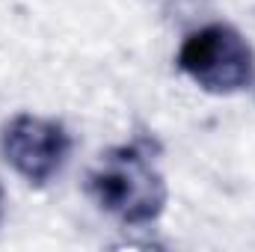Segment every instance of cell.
Listing matches in <instances>:
<instances>
[{
  "label": "cell",
  "mask_w": 255,
  "mask_h": 252,
  "mask_svg": "<svg viewBox=\"0 0 255 252\" xmlns=\"http://www.w3.org/2000/svg\"><path fill=\"white\" fill-rule=\"evenodd\" d=\"M86 190L95 205L125 226H148L166 205V181L142 145H119L98 157Z\"/></svg>",
  "instance_id": "1"
},
{
  "label": "cell",
  "mask_w": 255,
  "mask_h": 252,
  "mask_svg": "<svg viewBox=\"0 0 255 252\" xmlns=\"http://www.w3.org/2000/svg\"><path fill=\"white\" fill-rule=\"evenodd\" d=\"M178 68L214 95H235L255 86V51L232 24H208L187 33L178 48Z\"/></svg>",
  "instance_id": "2"
},
{
  "label": "cell",
  "mask_w": 255,
  "mask_h": 252,
  "mask_svg": "<svg viewBox=\"0 0 255 252\" xmlns=\"http://www.w3.org/2000/svg\"><path fill=\"white\" fill-rule=\"evenodd\" d=\"M0 154L27 184H48L63 172L71 136L57 119L18 113L0 130Z\"/></svg>",
  "instance_id": "3"
},
{
  "label": "cell",
  "mask_w": 255,
  "mask_h": 252,
  "mask_svg": "<svg viewBox=\"0 0 255 252\" xmlns=\"http://www.w3.org/2000/svg\"><path fill=\"white\" fill-rule=\"evenodd\" d=\"M0 220H3V187H0Z\"/></svg>",
  "instance_id": "4"
}]
</instances>
